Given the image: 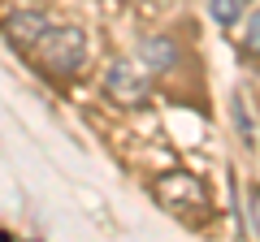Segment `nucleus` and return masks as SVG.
Here are the masks:
<instances>
[{
	"label": "nucleus",
	"mask_w": 260,
	"mask_h": 242,
	"mask_svg": "<svg viewBox=\"0 0 260 242\" xmlns=\"http://www.w3.org/2000/svg\"><path fill=\"white\" fill-rule=\"evenodd\" d=\"M39 61H44L48 69H56V74H74L78 65H83L87 56V35L78 26H48V35L35 44Z\"/></svg>",
	"instance_id": "nucleus-1"
},
{
	"label": "nucleus",
	"mask_w": 260,
	"mask_h": 242,
	"mask_svg": "<svg viewBox=\"0 0 260 242\" xmlns=\"http://www.w3.org/2000/svg\"><path fill=\"white\" fill-rule=\"evenodd\" d=\"M104 87H109V95H117V100H143V91H148V83L135 74L130 61H117V65L104 74Z\"/></svg>",
	"instance_id": "nucleus-2"
},
{
	"label": "nucleus",
	"mask_w": 260,
	"mask_h": 242,
	"mask_svg": "<svg viewBox=\"0 0 260 242\" xmlns=\"http://www.w3.org/2000/svg\"><path fill=\"white\" fill-rule=\"evenodd\" d=\"M48 35V18L44 13H13L9 18V44L13 48H35Z\"/></svg>",
	"instance_id": "nucleus-3"
},
{
	"label": "nucleus",
	"mask_w": 260,
	"mask_h": 242,
	"mask_svg": "<svg viewBox=\"0 0 260 242\" xmlns=\"http://www.w3.org/2000/svg\"><path fill=\"white\" fill-rule=\"evenodd\" d=\"M239 52L247 56V61H260V9L247 18V26H243V39H239Z\"/></svg>",
	"instance_id": "nucleus-4"
},
{
	"label": "nucleus",
	"mask_w": 260,
	"mask_h": 242,
	"mask_svg": "<svg viewBox=\"0 0 260 242\" xmlns=\"http://www.w3.org/2000/svg\"><path fill=\"white\" fill-rule=\"evenodd\" d=\"M208 9H213V18L221 22V26H234L243 13V0H208Z\"/></svg>",
	"instance_id": "nucleus-5"
}]
</instances>
